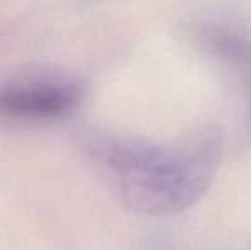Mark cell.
I'll return each instance as SVG.
<instances>
[{"label": "cell", "instance_id": "2", "mask_svg": "<svg viewBox=\"0 0 251 250\" xmlns=\"http://www.w3.org/2000/svg\"><path fill=\"white\" fill-rule=\"evenodd\" d=\"M82 100L79 83L62 76H27L0 86V118L50 122L74 113Z\"/></svg>", "mask_w": 251, "mask_h": 250}, {"label": "cell", "instance_id": "1", "mask_svg": "<svg viewBox=\"0 0 251 250\" xmlns=\"http://www.w3.org/2000/svg\"><path fill=\"white\" fill-rule=\"evenodd\" d=\"M94 154L120 197L137 213L185 211L207 190L222 158V137L205 129L168 146L101 140Z\"/></svg>", "mask_w": 251, "mask_h": 250}]
</instances>
